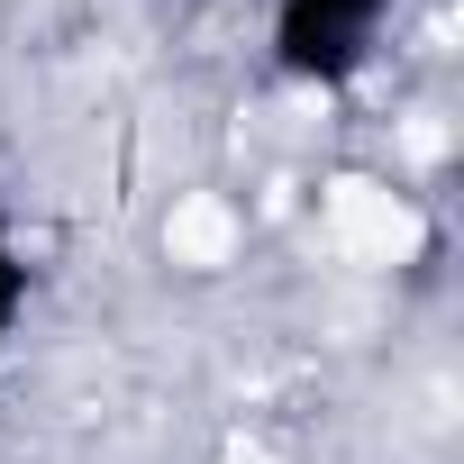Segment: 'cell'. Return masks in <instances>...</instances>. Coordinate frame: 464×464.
Instances as JSON below:
<instances>
[{
    "label": "cell",
    "mask_w": 464,
    "mask_h": 464,
    "mask_svg": "<svg viewBox=\"0 0 464 464\" xmlns=\"http://www.w3.org/2000/svg\"><path fill=\"white\" fill-rule=\"evenodd\" d=\"M19 319H28V265H19L10 237H0V337H10Z\"/></svg>",
    "instance_id": "cell-2"
},
{
    "label": "cell",
    "mask_w": 464,
    "mask_h": 464,
    "mask_svg": "<svg viewBox=\"0 0 464 464\" xmlns=\"http://www.w3.org/2000/svg\"><path fill=\"white\" fill-rule=\"evenodd\" d=\"M392 0H274V64L292 82H346L364 73L373 55V28H382Z\"/></svg>",
    "instance_id": "cell-1"
}]
</instances>
